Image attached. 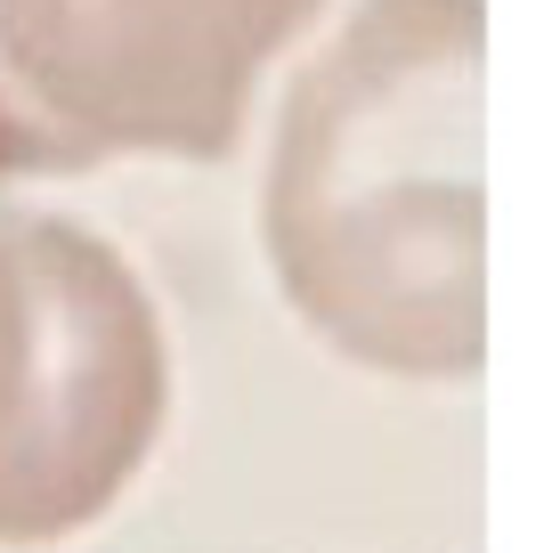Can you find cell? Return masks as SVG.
<instances>
[{
	"label": "cell",
	"instance_id": "obj_1",
	"mask_svg": "<svg viewBox=\"0 0 560 553\" xmlns=\"http://www.w3.org/2000/svg\"><path fill=\"white\" fill-rule=\"evenodd\" d=\"M488 0H358L284 90L260 244L301 326L407 383L488 367Z\"/></svg>",
	"mask_w": 560,
	"mask_h": 553
},
{
	"label": "cell",
	"instance_id": "obj_2",
	"mask_svg": "<svg viewBox=\"0 0 560 553\" xmlns=\"http://www.w3.org/2000/svg\"><path fill=\"white\" fill-rule=\"evenodd\" d=\"M171 415V350L106 237L0 212V545L90 529Z\"/></svg>",
	"mask_w": 560,
	"mask_h": 553
},
{
	"label": "cell",
	"instance_id": "obj_3",
	"mask_svg": "<svg viewBox=\"0 0 560 553\" xmlns=\"http://www.w3.org/2000/svg\"><path fill=\"white\" fill-rule=\"evenodd\" d=\"M325 0H0V82L90 171L106 155L220 163L260 66Z\"/></svg>",
	"mask_w": 560,
	"mask_h": 553
},
{
	"label": "cell",
	"instance_id": "obj_4",
	"mask_svg": "<svg viewBox=\"0 0 560 553\" xmlns=\"http://www.w3.org/2000/svg\"><path fill=\"white\" fill-rule=\"evenodd\" d=\"M33 171H90L82 155H73L57 130H42L25 114V99H16L9 82H0V180H33Z\"/></svg>",
	"mask_w": 560,
	"mask_h": 553
}]
</instances>
